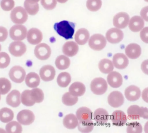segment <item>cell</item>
I'll return each mask as SVG.
<instances>
[{
  "instance_id": "1",
  "label": "cell",
  "mask_w": 148,
  "mask_h": 133,
  "mask_svg": "<svg viewBox=\"0 0 148 133\" xmlns=\"http://www.w3.org/2000/svg\"><path fill=\"white\" fill-rule=\"evenodd\" d=\"M75 24L73 22L63 21L55 23L54 29L60 36L66 39H69L73 38L75 31Z\"/></svg>"
},
{
  "instance_id": "2",
  "label": "cell",
  "mask_w": 148,
  "mask_h": 133,
  "mask_svg": "<svg viewBox=\"0 0 148 133\" xmlns=\"http://www.w3.org/2000/svg\"><path fill=\"white\" fill-rule=\"evenodd\" d=\"M10 17L12 21L14 24L22 25L27 20L28 14L22 7H16L12 10Z\"/></svg>"
},
{
  "instance_id": "3",
  "label": "cell",
  "mask_w": 148,
  "mask_h": 133,
  "mask_svg": "<svg viewBox=\"0 0 148 133\" xmlns=\"http://www.w3.org/2000/svg\"><path fill=\"white\" fill-rule=\"evenodd\" d=\"M127 114L129 118L132 120H137L140 117L144 119H148V109L143 107H139L137 105L131 106L127 109Z\"/></svg>"
},
{
  "instance_id": "4",
  "label": "cell",
  "mask_w": 148,
  "mask_h": 133,
  "mask_svg": "<svg viewBox=\"0 0 148 133\" xmlns=\"http://www.w3.org/2000/svg\"><path fill=\"white\" fill-rule=\"evenodd\" d=\"M108 84L104 79L101 77L96 78L92 81L90 89L92 92L97 95H102L106 92Z\"/></svg>"
},
{
  "instance_id": "5",
  "label": "cell",
  "mask_w": 148,
  "mask_h": 133,
  "mask_svg": "<svg viewBox=\"0 0 148 133\" xmlns=\"http://www.w3.org/2000/svg\"><path fill=\"white\" fill-rule=\"evenodd\" d=\"M27 33V29L25 26L17 24L10 28L9 35L11 39L13 40L21 41L26 38Z\"/></svg>"
},
{
  "instance_id": "6",
  "label": "cell",
  "mask_w": 148,
  "mask_h": 133,
  "mask_svg": "<svg viewBox=\"0 0 148 133\" xmlns=\"http://www.w3.org/2000/svg\"><path fill=\"white\" fill-rule=\"evenodd\" d=\"M106 45V39L103 35L100 34L93 35L89 39V46L91 49L95 51L103 50Z\"/></svg>"
},
{
  "instance_id": "7",
  "label": "cell",
  "mask_w": 148,
  "mask_h": 133,
  "mask_svg": "<svg viewBox=\"0 0 148 133\" xmlns=\"http://www.w3.org/2000/svg\"><path fill=\"white\" fill-rule=\"evenodd\" d=\"M35 56L40 60H46L49 59L51 54L50 46L45 43L38 44L34 48Z\"/></svg>"
},
{
  "instance_id": "8",
  "label": "cell",
  "mask_w": 148,
  "mask_h": 133,
  "mask_svg": "<svg viewBox=\"0 0 148 133\" xmlns=\"http://www.w3.org/2000/svg\"><path fill=\"white\" fill-rule=\"evenodd\" d=\"M9 76L14 82L17 83H21L24 81L25 78V70L20 66H14L10 69Z\"/></svg>"
},
{
  "instance_id": "9",
  "label": "cell",
  "mask_w": 148,
  "mask_h": 133,
  "mask_svg": "<svg viewBox=\"0 0 148 133\" xmlns=\"http://www.w3.org/2000/svg\"><path fill=\"white\" fill-rule=\"evenodd\" d=\"M35 119V115L33 112L28 109H24L20 111L17 116L18 121L21 124L25 126L32 124Z\"/></svg>"
},
{
  "instance_id": "10",
  "label": "cell",
  "mask_w": 148,
  "mask_h": 133,
  "mask_svg": "<svg viewBox=\"0 0 148 133\" xmlns=\"http://www.w3.org/2000/svg\"><path fill=\"white\" fill-rule=\"evenodd\" d=\"M124 34L122 30L117 28L109 29L106 34V38L110 43L117 44L123 40Z\"/></svg>"
},
{
  "instance_id": "11",
  "label": "cell",
  "mask_w": 148,
  "mask_h": 133,
  "mask_svg": "<svg viewBox=\"0 0 148 133\" xmlns=\"http://www.w3.org/2000/svg\"><path fill=\"white\" fill-rule=\"evenodd\" d=\"M107 101L111 107L118 108L123 105L124 103V98L122 93L118 91H114L109 95Z\"/></svg>"
},
{
  "instance_id": "12",
  "label": "cell",
  "mask_w": 148,
  "mask_h": 133,
  "mask_svg": "<svg viewBox=\"0 0 148 133\" xmlns=\"http://www.w3.org/2000/svg\"><path fill=\"white\" fill-rule=\"evenodd\" d=\"M26 51V46L21 41L14 42L10 44L9 46V52L15 57L22 56Z\"/></svg>"
},
{
  "instance_id": "13",
  "label": "cell",
  "mask_w": 148,
  "mask_h": 133,
  "mask_svg": "<svg viewBox=\"0 0 148 133\" xmlns=\"http://www.w3.org/2000/svg\"><path fill=\"white\" fill-rule=\"evenodd\" d=\"M130 16L128 14L123 12L118 13L113 18V26L117 28L123 29L128 26Z\"/></svg>"
},
{
  "instance_id": "14",
  "label": "cell",
  "mask_w": 148,
  "mask_h": 133,
  "mask_svg": "<svg viewBox=\"0 0 148 133\" xmlns=\"http://www.w3.org/2000/svg\"><path fill=\"white\" fill-rule=\"evenodd\" d=\"M39 74L42 80L45 82L51 81L55 78L56 71L53 66L50 65H45L40 70Z\"/></svg>"
},
{
  "instance_id": "15",
  "label": "cell",
  "mask_w": 148,
  "mask_h": 133,
  "mask_svg": "<svg viewBox=\"0 0 148 133\" xmlns=\"http://www.w3.org/2000/svg\"><path fill=\"white\" fill-rule=\"evenodd\" d=\"M27 39L28 42L32 45H38L43 39V34L39 29L33 28L27 32Z\"/></svg>"
},
{
  "instance_id": "16",
  "label": "cell",
  "mask_w": 148,
  "mask_h": 133,
  "mask_svg": "<svg viewBox=\"0 0 148 133\" xmlns=\"http://www.w3.org/2000/svg\"><path fill=\"white\" fill-rule=\"evenodd\" d=\"M107 77V82L112 87L117 88L122 86L123 78L122 75L116 71L109 73Z\"/></svg>"
},
{
  "instance_id": "17",
  "label": "cell",
  "mask_w": 148,
  "mask_h": 133,
  "mask_svg": "<svg viewBox=\"0 0 148 133\" xmlns=\"http://www.w3.org/2000/svg\"><path fill=\"white\" fill-rule=\"evenodd\" d=\"M129 61L127 56L122 53L114 55L112 58V63L116 68L123 69L126 68L129 65Z\"/></svg>"
},
{
  "instance_id": "18",
  "label": "cell",
  "mask_w": 148,
  "mask_h": 133,
  "mask_svg": "<svg viewBox=\"0 0 148 133\" xmlns=\"http://www.w3.org/2000/svg\"><path fill=\"white\" fill-rule=\"evenodd\" d=\"M141 95L140 89L134 85H131L125 89V98L130 101L133 102L138 100Z\"/></svg>"
},
{
  "instance_id": "19",
  "label": "cell",
  "mask_w": 148,
  "mask_h": 133,
  "mask_svg": "<svg viewBox=\"0 0 148 133\" xmlns=\"http://www.w3.org/2000/svg\"><path fill=\"white\" fill-rule=\"evenodd\" d=\"M126 56L130 59L135 60L140 57L142 53L141 47L136 43H131L125 48Z\"/></svg>"
},
{
  "instance_id": "20",
  "label": "cell",
  "mask_w": 148,
  "mask_h": 133,
  "mask_svg": "<svg viewBox=\"0 0 148 133\" xmlns=\"http://www.w3.org/2000/svg\"><path fill=\"white\" fill-rule=\"evenodd\" d=\"M6 101L9 106L12 107H18L21 103V93L16 89L12 90L7 96Z\"/></svg>"
},
{
  "instance_id": "21",
  "label": "cell",
  "mask_w": 148,
  "mask_h": 133,
  "mask_svg": "<svg viewBox=\"0 0 148 133\" xmlns=\"http://www.w3.org/2000/svg\"><path fill=\"white\" fill-rule=\"evenodd\" d=\"M113 125L116 126H124L127 122V118L123 111L120 110H115L111 116Z\"/></svg>"
},
{
  "instance_id": "22",
  "label": "cell",
  "mask_w": 148,
  "mask_h": 133,
  "mask_svg": "<svg viewBox=\"0 0 148 133\" xmlns=\"http://www.w3.org/2000/svg\"><path fill=\"white\" fill-rule=\"evenodd\" d=\"M79 51L77 44L73 41L66 42L62 48L63 53L68 57H73L77 54Z\"/></svg>"
},
{
  "instance_id": "23",
  "label": "cell",
  "mask_w": 148,
  "mask_h": 133,
  "mask_svg": "<svg viewBox=\"0 0 148 133\" xmlns=\"http://www.w3.org/2000/svg\"><path fill=\"white\" fill-rule=\"evenodd\" d=\"M129 28L134 33H137L141 31L144 26V21L139 16H134L129 21Z\"/></svg>"
},
{
  "instance_id": "24",
  "label": "cell",
  "mask_w": 148,
  "mask_h": 133,
  "mask_svg": "<svg viewBox=\"0 0 148 133\" xmlns=\"http://www.w3.org/2000/svg\"><path fill=\"white\" fill-rule=\"evenodd\" d=\"M85 86L82 82H73L69 87V93L76 96H81L84 95L86 92Z\"/></svg>"
},
{
  "instance_id": "25",
  "label": "cell",
  "mask_w": 148,
  "mask_h": 133,
  "mask_svg": "<svg viewBox=\"0 0 148 133\" xmlns=\"http://www.w3.org/2000/svg\"><path fill=\"white\" fill-rule=\"evenodd\" d=\"M94 120L97 123L103 124L108 122L109 115L107 110L104 109L98 108L96 109L93 114Z\"/></svg>"
},
{
  "instance_id": "26",
  "label": "cell",
  "mask_w": 148,
  "mask_h": 133,
  "mask_svg": "<svg viewBox=\"0 0 148 133\" xmlns=\"http://www.w3.org/2000/svg\"><path fill=\"white\" fill-rule=\"evenodd\" d=\"M40 77L37 73L31 72L25 76L26 84L31 88H37L40 83Z\"/></svg>"
},
{
  "instance_id": "27",
  "label": "cell",
  "mask_w": 148,
  "mask_h": 133,
  "mask_svg": "<svg viewBox=\"0 0 148 133\" xmlns=\"http://www.w3.org/2000/svg\"><path fill=\"white\" fill-rule=\"evenodd\" d=\"M89 38L90 33L88 30L86 28H80L75 34V41L79 45H84L86 44Z\"/></svg>"
},
{
  "instance_id": "28",
  "label": "cell",
  "mask_w": 148,
  "mask_h": 133,
  "mask_svg": "<svg viewBox=\"0 0 148 133\" xmlns=\"http://www.w3.org/2000/svg\"><path fill=\"white\" fill-rule=\"evenodd\" d=\"M76 116L79 121L91 120L92 118V113L88 107H81L77 110Z\"/></svg>"
},
{
  "instance_id": "29",
  "label": "cell",
  "mask_w": 148,
  "mask_h": 133,
  "mask_svg": "<svg viewBox=\"0 0 148 133\" xmlns=\"http://www.w3.org/2000/svg\"><path fill=\"white\" fill-rule=\"evenodd\" d=\"M78 120L74 114H70L66 115L63 119L64 126L68 129H74L77 127Z\"/></svg>"
},
{
  "instance_id": "30",
  "label": "cell",
  "mask_w": 148,
  "mask_h": 133,
  "mask_svg": "<svg viewBox=\"0 0 148 133\" xmlns=\"http://www.w3.org/2000/svg\"><path fill=\"white\" fill-rule=\"evenodd\" d=\"M98 67L99 71L104 74L109 73L114 69V66L112 62L107 59L101 60L99 63Z\"/></svg>"
},
{
  "instance_id": "31",
  "label": "cell",
  "mask_w": 148,
  "mask_h": 133,
  "mask_svg": "<svg viewBox=\"0 0 148 133\" xmlns=\"http://www.w3.org/2000/svg\"><path fill=\"white\" fill-rule=\"evenodd\" d=\"M56 67L59 70H65L70 66L71 61L70 59L64 55H60L56 58L55 62Z\"/></svg>"
},
{
  "instance_id": "32",
  "label": "cell",
  "mask_w": 148,
  "mask_h": 133,
  "mask_svg": "<svg viewBox=\"0 0 148 133\" xmlns=\"http://www.w3.org/2000/svg\"><path fill=\"white\" fill-rule=\"evenodd\" d=\"M14 117L13 111L7 107L0 109V121L4 123H8L12 121Z\"/></svg>"
},
{
  "instance_id": "33",
  "label": "cell",
  "mask_w": 148,
  "mask_h": 133,
  "mask_svg": "<svg viewBox=\"0 0 148 133\" xmlns=\"http://www.w3.org/2000/svg\"><path fill=\"white\" fill-rule=\"evenodd\" d=\"M57 83L59 87H66L71 81V77L67 72H62L59 74L57 78Z\"/></svg>"
},
{
  "instance_id": "34",
  "label": "cell",
  "mask_w": 148,
  "mask_h": 133,
  "mask_svg": "<svg viewBox=\"0 0 148 133\" xmlns=\"http://www.w3.org/2000/svg\"><path fill=\"white\" fill-rule=\"evenodd\" d=\"M30 96L33 101L35 103L42 102L45 98L44 92L42 90L38 88H35L31 90Z\"/></svg>"
},
{
  "instance_id": "35",
  "label": "cell",
  "mask_w": 148,
  "mask_h": 133,
  "mask_svg": "<svg viewBox=\"0 0 148 133\" xmlns=\"http://www.w3.org/2000/svg\"><path fill=\"white\" fill-rule=\"evenodd\" d=\"M79 131L82 133H90L93 130L94 123L91 120L79 121L77 125Z\"/></svg>"
},
{
  "instance_id": "36",
  "label": "cell",
  "mask_w": 148,
  "mask_h": 133,
  "mask_svg": "<svg viewBox=\"0 0 148 133\" xmlns=\"http://www.w3.org/2000/svg\"><path fill=\"white\" fill-rule=\"evenodd\" d=\"M6 132L8 133H21L23 130L21 124L18 122H9L5 127Z\"/></svg>"
},
{
  "instance_id": "37",
  "label": "cell",
  "mask_w": 148,
  "mask_h": 133,
  "mask_svg": "<svg viewBox=\"0 0 148 133\" xmlns=\"http://www.w3.org/2000/svg\"><path fill=\"white\" fill-rule=\"evenodd\" d=\"M62 101L66 106H72L75 105L78 101L77 96H74L69 92H66L63 95Z\"/></svg>"
},
{
  "instance_id": "38",
  "label": "cell",
  "mask_w": 148,
  "mask_h": 133,
  "mask_svg": "<svg viewBox=\"0 0 148 133\" xmlns=\"http://www.w3.org/2000/svg\"><path fill=\"white\" fill-rule=\"evenodd\" d=\"M31 90H24L21 94V101L22 104L27 107H32L35 104L31 98L30 96Z\"/></svg>"
},
{
  "instance_id": "39",
  "label": "cell",
  "mask_w": 148,
  "mask_h": 133,
  "mask_svg": "<svg viewBox=\"0 0 148 133\" xmlns=\"http://www.w3.org/2000/svg\"><path fill=\"white\" fill-rule=\"evenodd\" d=\"M11 89L12 84L8 79L5 78H0V94H6Z\"/></svg>"
},
{
  "instance_id": "40",
  "label": "cell",
  "mask_w": 148,
  "mask_h": 133,
  "mask_svg": "<svg viewBox=\"0 0 148 133\" xmlns=\"http://www.w3.org/2000/svg\"><path fill=\"white\" fill-rule=\"evenodd\" d=\"M24 7L27 13L31 15H36L39 10V5L38 3L32 4L25 1Z\"/></svg>"
},
{
  "instance_id": "41",
  "label": "cell",
  "mask_w": 148,
  "mask_h": 133,
  "mask_svg": "<svg viewBox=\"0 0 148 133\" xmlns=\"http://www.w3.org/2000/svg\"><path fill=\"white\" fill-rule=\"evenodd\" d=\"M102 2L101 0H87L86 7L91 12H97L101 8Z\"/></svg>"
},
{
  "instance_id": "42",
  "label": "cell",
  "mask_w": 148,
  "mask_h": 133,
  "mask_svg": "<svg viewBox=\"0 0 148 133\" xmlns=\"http://www.w3.org/2000/svg\"><path fill=\"white\" fill-rule=\"evenodd\" d=\"M126 131L129 133H140L143 132L142 125L137 122H132L129 123L126 128Z\"/></svg>"
},
{
  "instance_id": "43",
  "label": "cell",
  "mask_w": 148,
  "mask_h": 133,
  "mask_svg": "<svg viewBox=\"0 0 148 133\" xmlns=\"http://www.w3.org/2000/svg\"><path fill=\"white\" fill-rule=\"evenodd\" d=\"M11 62L9 55L5 52L0 53V69H5L8 66Z\"/></svg>"
},
{
  "instance_id": "44",
  "label": "cell",
  "mask_w": 148,
  "mask_h": 133,
  "mask_svg": "<svg viewBox=\"0 0 148 133\" xmlns=\"http://www.w3.org/2000/svg\"><path fill=\"white\" fill-rule=\"evenodd\" d=\"M15 6L14 0H1V8L5 12H9L13 9Z\"/></svg>"
},
{
  "instance_id": "45",
  "label": "cell",
  "mask_w": 148,
  "mask_h": 133,
  "mask_svg": "<svg viewBox=\"0 0 148 133\" xmlns=\"http://www.w3.org/2000/svg\"><path fill=\"white\" fill-rule=\"evenodd\" d=\"M42 6L47 10H52L54 9L57 6L56 0H41Z\"/></svg>"
},
{
  "instance_id": "46",
  "label": "cell",
  "mask_w": 148,
  "mask_h": 133,
  "mask_svg": "<svg viewBox=\"0 0 148 133\" xmlns=\"http://www.w3.org/2000/svg\"><path fill=\"white\" fill-rule=\"evenodd\" d=\"M8 31L6 28L0 26V42H3L7 39Z\"/></svg>"
},
{
  "instance_id": "47",
  "label": "cell",
  "mask_w": 148,
  "mask_h": 133,
  "mask_svg": "<svg viewBox=\"0 0 148 133\" xmlns=\"http://www.w3.org/2000/svg\"><path fill=\"white\" fill-rule=\"evenodd\" d=\"M140 37L142 40L145 43H148V28H144L140 33Z\"/></svg>"
},
{
  "instance_id": "48",
  "label": "cell",
  "mask_w": 148,
  "mask_h": 133,
  "mask_svg": "<svg viewBox=\"0 0 148 133\" xmlns=\"http://www.w3.org/2000/svg\"><path fill=\"white\" fill-rule=\"evenodd\" d=\"M148 6L143 8L140 12V15L143 19L148 21Z\"/></svg>"
},
{
  "instance_id": "49",
  "label": "cell",
  "mask_w": 148,
  "mask_h": 133,
  "mask_svg": "<svg viewBox=\"0 0 148 133\" xmlns=\"http://www.w3.org/2000/svg\"><path fill=\"white\" fill-rule=\"evenodd\" d=\"M141 69L144 73L148 74V60L144 61L141 65Z\"/></svg>"
},
{
  "instance_id": "50",
  "label": "cell",
  "mask_w": 148,
  "mask_h": 133,
  "mask_svg": "<svg viewBox=\"0 0 148 133\" xmlns=\"http://www.w3.org/2000/svg\"><path fill=\"white\" fill-rule=\"evenodd\" d=\"M142 98L145 101L148 103V88H147L144 89L143 91V94H142Z\"/></svg>"
},
{
  "instance_id": "51",
  "label": "cell",
  "mask_w": 148,
  "mask_h": 133,
  "mask_svg": "<svg viewBox=\"0 0 148 133\" xmlns=\"http://www.w3.org/2000/svg\"><path fill=\"white\" fill-rule=\"evenodd\" d=\"M25 1H27L30 4H34L35 3H38L40 1V0H26Z\"/></svg>"
},
{
  "instance_id": "52",
  "label": "cell",
  "mask_w": 148,
  "mask_h": 133,
  "mask_svg": "<svg viewBox=\"0 0 148 133\" xmlns=\"http://www.w3.org/2000/svg\"><path fill=\"white\" fill-rule=\"evenodd\" d=\"M58 2H59L61 4H64V3H66L67 2L68 0H56Z\"/></svg>"
},
{
  "instance_id": "53",
  "label": "cell",
  "mask_w": 148,
  "mask_h": 133,
  "mask_svg": "<svg viewBox=\"0 0 148 133\" xmlns=\"http://www.w3.org/2000/svg\"><path fill=\"white\" fill-rule=\"evenodd\" d=\"M1 44H0V51H1Z\"/></svg>"
},
{
  "instance_id": "54",
  "label": "cell",
  "mask_w": 148,
  "mask_h": 133,
  "mask_svg": "<svg viewBox=\"0 0 148 133\" xmlns=\"http://www.w3.org/2000/svg\"><path fill=\"white\" fill-rule=\"evenodd\" d=\"M1 95L0 94V100H1Z\"/></svg>"
},
{
  "instance_id": "55",
  "label": "cell",
  "mask_w": 148,
  "mask_h": 133,
  "mask_svg": "<svg viewBox=\"0 0 148 133\" xmlns=\"http://www.w3.org/2000/svg\"><path fill=\"white\" fill-rule=\"evenodd\" d=\"M145 1H146V2H147V1H148V0H145Z\"/></svg>"
}]
</instances>
